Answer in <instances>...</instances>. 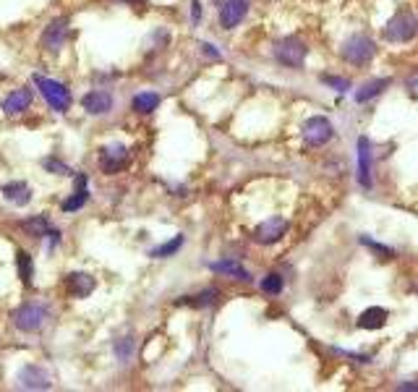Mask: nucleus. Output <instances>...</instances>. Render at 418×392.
I'll return each instance as SVG.
<instances>
[{"mask_svg":"<svg viewBox=\"0 0 418 392\" xmlns=\"http://www.w3.org/2000/svg\"><path fill=\"white\" fill-rule=\"evenodd\" d=\"M359 241H361V243H363V246H371V249H374V251H379V254H384V256H392V251L387 249V246H382V243H374L371 238H363V236H361Z\"/></svg>","mask_w":418,"mask_h":392,"instance_id":"nucleus-30","label":"nucleus"},{"mask_svg":"<svg viewBox=\"0 0 418 392\" xmlns=\"http://www.w3.org/2000/svg\"><path fill=\"white\" fill-rule=\"evenodd\" d=\"M387 317H390V311L387 309H382V306H371V309H366L359 317V327L361 330H379V327L387 324Z\"/></svg>","mask_w":418,"mask_h":392,"instance_id":"nucleus-17","label":"nucleus"},{"mask_svg":"<svg viewBox=\"0 0 418 392\" xmlns=\"http://www.w3.org/2000/svg\"><path fill=\"white\" fill-rule=\"evenodd\" d=\"M283 274H277V272H269L267 277L262 280V290L264 293H269V296H277L280 290H283Z\"/></svg>","mask_w":418,"mask_h":392,"instance_id":"nucleus-26","label":"nucleus"},{"mask_svg":"<svg viewBox=\"0 0 418 392\" xmlns=\"http://www.w3.org/2000/svg\"><path fill=\"white\" fill-rule=\"evenodd\" d=\"M123 3H144V0H123Z\"/></svg>","mask_w":418,"mask_h":392,"instance_id":"nucleus-34","label":"nucleus"},{"mask_svg":"<svg viewBox=\"0 0 418 392\" xmlns=\"http://www.w3.org/2000/svg\"><path fill=\"white\" fill-rule=\"evenodd\" d=\"M180 246H183V236H175L173 241H167V243H162V246H157V249L149 251V256H155V259H167V256H173Z\"/></svg>","mask_w":418,"mask_h":392,"instance_id":"nucleus-24","label":"nucleus"},{"mask_svg":"<svg viewBox=\"0 0 418 392\" xmlns=\"http://www.w3.org/2000/svg\"><path fill=\"white\" fill-rule=\"evenodd\" d=\"M249 13V0H225L220 6V26L222 29H236Z\"/></svg>","mask_w":418,"mask_h":392,"instance_id":"nucleus-7","label":"nucleus"},{"mask_svg":"<svg viewBox=\"0 0 418 392\" xmlns=\"http://www.w3.org/2000/svg\"><path fill=\"white\" fill-rule=\"evenodd\" d=\"M86 202H89V191H86V186H79V189L73 191L71 199L63 202V212H76V209H82Z\"/></svg>","mask_w":418,"mask_h":392,"instance_id":"nucleus-23","label":"nucleus"},{"mask_svg":"<svg viewBox=\"0 0 418 392\" xmlns=\"http://www.w3.org/2000/svg\"><path fill=\"white\" fill-rule=\"evenodd\" d=\"M19 387L21 390H50V374L37 364H29L19 371Z\"/></svg>","mask_w":418,"mask_h":392,"instance_id":"nucleus-9","label":"nucleus"},{"mask_svg":"<svg viewBox=\"0 0 418 392\" xmlns=\"http://www.w3.org/2000/svg\"><path fill=\"white\" fill-rule=\"evenodd\" d=\"M387 86H390V79H374V82L363 84L359 92H356V102H369V100H374L377 95H382Z\"/></svg>","mask_w":418,"mask_h":392,"instance_id":"nucleus-20","label":"nucleus"},{"mask_svg":"<svg viewBox=\"0 0 418 392\" xmlns=\"http://www.w3.org/2000/svg\"><path fill=\"white\" fill-rule=\"evenodd\" d=\"M82 105L89 115H105L113 110V97L108 92H89V95H84Z\"/></svg>","mask_w":418,"mask_h":392,"instance_id":"nucleus-14","label":"nucleus"},{"mask_svg":"<svg viewBox=\"0 0 418 392\" xmlns=\"http://www.w3.org/2000/svg\"><path fill=\"white\" fill-rule=\"evenodd\" d=\"M66 288H68V293H71L73 298H86L97 288V283H95V277H92V274L71 272L68 277H66Z\"/></svg>","mask_w":418,"mask_h":392,"instance_id":"nucleus-12","label":"nucleus"},{"mask_svg":"<svg viewBox=\"0 0 418 392\" xmlns=\"http://www.w3.org/2000/svg\"><path fill=\"white\" fill-rule=\"evenodd\" d=\"M340 55H343L348 63H353V66H366V63H371V58L377 55V45H374L366 35H353L345 39Z\"/></svg>","mask_w":418,"mask_h":392,"instance_id":"nucleus-4","label":"nucleus"},{"mask_svg":"<svg viewBox=\"0 0 418 392\" xmlns=\"http://www.w3.org/2000/svg\"><path fill=\"white\" fill-rule=\"evenodd\" d=\"M157 105H160V95H155V92H142V95L133 97L136 113H152V110H157Z\"/></svg>","mask_w":418,"mask_h":392,"instance_id":"nucleus-21","label":"nucleus"},{"mask_svg":"<svg viewBox=\"0 0 418 392\" xmlns=\"http://www.w3.org/2000/svg\"><path fill=\"white\" fill-rule=\"evenodd\" d=\"M332 123L324 118V115H314V118L306 120V126H303V139L309 147H324V144L332 139Z\"/></svg>","mask_w":418,"mask_h":392,"instance_id":"nucleus-6","label":"nucleus"},{"mask_svg":"<svg viewBox=\"0 0 418 392\" xmlns=\"http://www.w3.org/2000/svg\"><path fill=\"white\" fill-rule=\"evenodd\" d=\"M66 39H68V21H66V19H55V21H50V26L42 32V45H45L50 53L63 50Z\"/></svg>","mask_w":418,"mask_h":392,"instance_id":"nucleus-10","label":"nucleus"},{"mask_svg":"<svg viewBox=\"0 0 418 392\" xmlns=\"http://www.w3.org/2000/svg\"><path fill=\"white\" fill-rule=\"evenodd\" d=\"M191 19L193 21L202 19V3H199V0H191Z\"/></svg>","mask_w":418,"mask_h":392,"instance_id":"nucleus-32","label":"nucleus"},{"mask_svg":"<svg viewBox=\"0 0 418 392\" xmlns=\"http://www.w3.org/2000/svg\"><path fill=\"white\" fill-rule=\"evenodd\" d=\"M418 35V19L416 13H410L408 8L397 11L387 21V29H384V37L392 39V42H410L413 37Z\"/></svg>","mask_w":418,"mask_h":392,"instance_id":"nucleus-1","label":"nucleus"},{"mask_svg":"<svg viewBox=\"0 0 418 392\" xmlns=\"http://www.w3.org/2000/svg\"><path fill=\"white\" fill-rule=\"evenodd\" d=\"M42 167H45V170H50L53 176H71V167L63 165V162H60V160H55V157L42 160Z\"/></svg>","mask_w":418,"mask_h":392,"instance_id":"nucleus-28","label":"nucleus"},{"mask_svg":"<svg viewBox=\"0 0 418 392\" xmlns=\"http://www.w3.org/2000/svg\"><path fill=\"white\" fill-rule=\"evenodd\" d=\"M202 53L207 55V58H215V60L222 58V55H220V50H215L212 45H207V42H202Z\"/></svg>","mask_w":418,"mask_h":392,"instance_id":"nucleus-31","label":"nucleus"},{"mask_svg":"<svg viewBox=\"0 0 418 392\" xmlns=\"http://www.w3.org/2000/svg\"><path fill=\"white\" fill-rule=\"evenodd\" d=\"M21 230L32 238H45V236H50L53 225L48 223V217L37 214V217H32V220H24V223H21Z\"/></svg>","mask_w":418,"mask_h":392,"instance_id":"nucleus-18","label":"nucleus"},{"mask_svg":"<svg viewBox=\"0 0 418 392\" xmlns=\"http://www.w3.org/2000/svg\"><path fill=\"white\" fill-rule=\"evenodd\" d=\"M16 264H19V274L24 280V286H32V277H35V264H32V256L26 251H19L16 254Z\"/></svg>","mask_w":418,"mask_h":392,"instance_id":"nucleus-22","label":"nucleus"},{"mask_svg":"<svg viewBox=\"0 0 418 392\" xmlns=\"http://www.w3.org/2000/svg\"><path fill=\"white\" fill-rule=\"evenodd\" d=\"M0 194H3L6 202L16 204V207H26V204L32 202V189L26 186L24 180H11V183H6V186L0 189Z\"/></svg>","mask_w":418,"mask_h":392,"instance_id":"nucleus-13","label":"nucleus"},{"mask_svg":"<svg viewBox=\"0 0 418 392\" xmlns=\"http://www.w3.org/2000/svg\"><path fill=\"white\" fill-rule=\"evenodd\" d=\"M215 3H220V6H222V3H225V0H215Z\"/></svg>","mask_w":418,"mask_h":392,"instance_id":"nucleus-35","label":"nucleus"},{"mask_svg":"<svg viewBox=\"0 0 418 392\" xmlns=\"http://www.w3.org/2000/svg\"><path fill=\"white\" fill-rule=\"evenodd\" d=\"M29 105H32V92H29V89H16V92H11V95L3 100V110H6L8 115H19V113H24Z\"/></svg>","mask_w":418,"mask_h":392,"instance_id":"nucleus-16","label":"nucleus"},{"mask_svg":"<svg viewBox=\"0 0 418 392\" xmlns=\"http://www.w3.org/2000/svg\"><path fill=\"white\" fill-rule=\"evenodd\" d=\"M400 390H418V384H413V382H403Z\"/></svg>","mask_w":418,"mask_h":392,"instance_id":"nucleus-33","label":"nucleus"},{"mask_svg":"<svg viewBox=\"0 0 418 392\" xmlns=\"http://www.w3.org/2000/svg\"><path fill=\"white\" fill-rule=\"evenodd\" d=\"M35 84H37V89L42 92V97L48 100V105L53 107L55 113H66V110L71 107V92H68V89H66L60 82H55V79H48V76H39V73H37Z\"/></svg>","mask_w":418,"mask_h":392,"instance_id":"nucleus-3","label":"nucleus"},{"mask_svg":"<svg viewBox=\"0 0 418 392\" xmlns=\"http://www.w3.org/2000/svg\"><path fill=\"white\" fill-rule=\"evenodd\" d=\"M115 356H118L120 364H129L133 356V337H120L115 340Z\"/></svg>","mask_w":418,"mask_h":392,"instance_id":"nucleus-25","label":"nucleus"},{"mask_svg":"<svg viewBox=\"0 0 418 392\" xmlns=\"http://www.w3.org/2000/svg\"><path fill=\"white\" fill-rule=\"evenodd\" d=\"M209 270L220 274H230V277H238V280H251V274L240 267L238 261H209Z\"/></svg>","mask_w":418,"mask_h":392,"instance_id":"nucleus-19","label":"nucleus"},{"mask_svg":"<svg viewBox=\"0 0 418 392\" xmlns=\"http://www.w3.org/2000/svg\"><path fill=\"white\" fill-rule=\"evenodd\" d=\"M359 183L371 189V144L366 136L359 139Z\"/></svg>","mask_w":418,"mask_h":392,"instance_id":"nucleus-15","label":"nucleus"},{"mask_svg":"<svg viewBox=\"0 0 418 392\" xmlns=\"http://www.w3.org/2000/svg\"><path fill=\"white\" fill-rule=\"evenodd\" d=\"M50 319V309L42 304H24L21 309L13 311V324L21 330V333H37L42 330Z\"/></svg>","mask_w":418,"mask_h":392,"instance_id":"nucleus-2","label":"nucleus"},{"mask_svg":"<svg viewBox=\"0 0 418 392\" xmlns=\"http://www.w3.org/2000/svg\"><path fill=\"white\" fill-rule=\"evenodd\" d=\"M129 162V149L123 147V144H113V147H105L102 149V155H99V165L105 173H118L120 167Z\"/></svg>","mask_w":418,"mask_h":392,"instance_id":"nucleus-11","label":"nucleus"},{"mask_svg":"<svg viewBox=\"0 0 418 392\" xmlns=\"http://www.w3.org/2000/svg\"><path fill=\"white\" fill-rule=\"evenodd\" d=\"M285 230H287V223L283 217H269V220H264L262 225H256V230H254V241L269 246V243H277L280 238L285 236Z\"/></svg>","mask_w":418,"mask_h":392,"instance_id":"nucleus-8","label":"nucleus"},{"mask_svg":"<svg viewBox=\"0 0 418 392\" xmlns=\"http://www.w3.org/2000/svg\"><path fill=\"white\" fill-rule=\"evenodd\" d=\"M324 84H330L334 92H348L350 89V79H343V76H324Z\"/></svg>","mask_w":418,"mask_h":392,"instance_id":"nucleus-29","label":"nucleus"},{"mask_svg":"<svg viewBox=\"0 0 418 392\" xmlns=\"http://www.w3.org/2000/svg\"><path fill=\"white\" fill-rule=\"evenodd\" d=\"M217 296H220V293H217L215 288H209V290H202L199 296H193L189 304H191V306H196V309H204V306H212V304L217 301Z\"/></svg>","mask_w":418,"mask_h":392,"instance_id":"nucleus-27","label":"nucleus"},{"mask_svg":"<svg viewBox=\"0 0 418 392\" xmlns=\"http://www.w3.org/2000/svg\"><path fill=\"white\" fill-rule=\"evenodd\" d=\"M306 53H309V48L301 42L298 37H285V39H280L275 48V58L283 63V66H287V68H298L301 63L306 60Z\"/></svg>","mask_w":418,"mask_h":392,"instance_id":"nucleus-5","label":"nucleus"}]
</instances>
